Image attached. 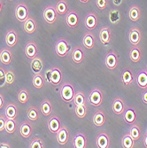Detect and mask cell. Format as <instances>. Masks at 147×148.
Listing matches in <instances>:
<instances>
[{
  "mask_svg": "<svg viewBox=\"0 0 147 148\" xmlns=\"http://www.w3.org/2000/svg\"><path fill=\"white\" fill-rule=\"evenodd\" d=\"M59 95L64 101L68 103L72 102L74 99V96H75L74 86L69 83L64 84L59 90Z\"/></svg>",
  "mask_w": 147,
  "mask_h": 148,
  "instance_id": "cell-1",
  "label": "cell"
},
{
  "mask_svg": "<svg viewBox=\"0 0 147 148\" xmlns=\"http://www.w3.org/2000/svg\"><path fill=\"white\" fill-rule=\"evenodd\" d=\"M69 50H70V45L68 40L64 37L59 38L55 45V51L57 53V55L59 57H66V54L69 52Z\"/></svg>",
  "mask_w": 147,
  "mask_h": 148,
  "instance_id": "cell-2",
  "label": "cell"
},
{
  "mask_svg": "<svg viewBox=\"0 0 147 148\" xmlns=\"http://www.w3.org/2000/svg\"><path fill=\"white\" fill-rule=\"evenodd\" d=\"M102 100H103V94L99 89L95 88L94 90H92L90 91L89 98H88V102L91 106H99L102 104Z\"/></svg>",
  "mask_w": 147,
  "mask_h": 148,
  "instance_id": "cell-3",
  "label": "cell"
},
{
  "mask_svg": "<svg viewBox=\"0 0 147 148\" xmlns=\"http://www.w3.org/2000/svg\"><path fill=\"white\" fill-rule=\"evenodd\" d=\"M15 17L20 22H24L29 17L28 6L23 3H19L15 8Z\"/></svg>",
  "mask_w": 147,
  "mask_h": 148,
  "instance_id": "cell-4",
  "label": "cell"
},
{
  "mask_svg": "<svg viewBox=\"0 0 147 148\" xmlns=\"http://www.w3.org/2000/svg\"><path fill=\"white\" fill-rule=\"evenodd\" d=\"M43 16L44 21L49 23V24H52L54 23L57 20V16H58V13L57 11L55 9V6H52V5H49L47 6L44 10V13H43Z\"/></svg>",
  "mask_w": 147,
  "mask_h": 148,
  "instance_id": "cell-5",
  "label": "cell"
},
{
  "mask_svg": "<svg viewBox=\"0 0 147 148\" xmlns=\"http://www.w3.org/2000/svg\"><path fill=\"white\" fill-rule=\"evenodd\" d=\"M66 24L70 29H75L79 23V17L75 11H68L66 13Z\"/></svg>",
  "mask_w": 147,
  "mask_h": 148,
  "instance_id": "cell-6",
  "label": "cell"
},
{
  "mask_svg": "<svg viewBox=\"0 0 147 148\" xmlns=\"http://www.w3.org/2000/svg\"><path fill=\"white\" fill-rule=\"evenodd\" d=\"M105 64L106 66V68L109 69L110 70L116 69V66L118 65V57L113 51H110L106 54L105 59Z\"/></svg>",
  "mask_w": 147,
  "mask_h": 148,
  "instance_id": "cell-7",
  "label": "cell"
},
{
  "mask_svg": "<svg viewBox=\"0 0 147 148\" xmlns=\"http://www.w3.org/2000/svg\"><path fill=\"white\" fill-rule=\"evenodd\" d=\"M97 24H98V16H97V14L94 12H89L88 14L86 15L85 19H84L85 27L88 29L92 30L97 27Z\"/></svg>",
  "mask_w": 147,
  "mask_h": 148,
  "instance_id": "cell-8",
  "label": "cell"
},
{
  "mask_svg": "<svg viewBox=\"0 0 147 148\" xmlns=\"http://www.w3.org/2000/svg\"><path fill=\"white\" fill-rule=\"evenodd\" d=\"M37 45L35 42L31 41L26 45L24 48V52L26 56L30 60H33L37 56Z\"/></svg>",
  "mask_w": 147,
  "mask_h": 148,
  "instance_id": "cell-9",
  "label": "cell"
},
{
  "mask_svg": "<svg viewBox=\"0 0 147 148\" xmlns=\"http://www.w3.org/2000/svg\"><path fill=\"white\" fill-rule=\"evenodd\" d=\"M141 38H142V34L138 28H132L130 29L129 39L132 45H138V44L141 41Z\"/></svg>",
  "mask_w": 147,
  "mask_h": 148,
  "instance_id": "cell-10",
  "label": "cell"
},
{
  "mask_svg": "<svg viewBox=\"0 0 147 148\" xmlns=\"http://www.w3.org/2000/svg\"><path fill=\"white\" fill-rule=\"evenodd\" d=\"M71 59L75 64H80L82 63L83 59H84V51L82 47L76 46L74 48L72 51V54H71Z\"/></svg>",
  "mask_w": 147,
  "mask_h": 148,
  "instance_id": "cell-11",
  "label": "cell"
},
{
  "mask_svg": "<svg viewBox=\"0 0 147 148\" xmlns=\"http://www.w3.org/2000/svg\"><path fill=\"white\" fill-rule=\"evenodd\" d=\"M48 129L51 133H57L60 129V120L58 116L52 115L48 121Z\"/></svg>",
  "mask_w": 147,
  "mask_h": 148,
  "instance_id": "cell-12",
  "label": "cell"
},
{
  "mask_svg": "<svg viewBox=\"0 0 147 148\" xmlns=\"http://www.w3.org/2000/svg\"><path fill=\"white\" fill-rule=\"evenodd\" d=\"M99 39L103 45H107L111 42V30L108 27H104L99 31Z\"/></svg>",
  "mask_w": 147,
  "mask_h": 148,
  "instance_id": "cell-13",
  "label": "cell"
},
{
  "mask_svg": "<svg viewBox=\"0 0 147 148\" xmlns=\"http://www.w3.org/2000/svg\"><path fill=\"white\" fill-rule=\"evenodd\" d=\"M62 79L61 69L58 66H52L51 68V84L52 85H59Z\"/></svg>",
  "mask_w": 147,
  "mask_h": 148,
  "instance_id": "cell-14",
  "label": "cell"
},
{
  "mask_svg": "<svg viewBox=\"0 0 147 148\" xmlns=\"http://www.w3.org/2000/svg\"><path fill=\"white\" fill-rule=\"evenodd\" d=\"M19 131H20V134L21 135V137H23L25 138H29L31 135V132H32L31 123L29 122H28V121H25V122H23L21 124Z\"/></svg>",
  "mask_w": 147,
  "mask_h": 148,
  "instance_id": "cell-15",
  "label": "cell"
},
{
  "mask_svg": "<svg viewBox=\"0 0 147 148\" xmlns=\"http://www.w3.org/2000/svg\"><path fill=\"white\" fill-rule=\"evenodd\" d=\"M18 41V35L15 30L10 29L5 35V43L9 47L15 46Z\"/></svg>",
  "mask_w": 147,
  "mask_h": 148,
  "instance_id": "cell-16",
  "label": "cell"
},
{
  "mask_svg": "<svg viewBox=\"0 0 147 148\" xmlns=\"http://www.w3.org/2000/svg\"><path fill=\"white\" fill-rule=\"evenodd\" d=\"M73 145L75 148H85L87 145V141L84 134L83 133L76 134L73 140Z\"/></svg>",
  "mask_w": 147,
  "mask_h": 148,
  "instance_id": "cell-17",
  "label": "cell"
},
{
  "mask_svg": "<svg viewBox=\"0 0 147 148\" xmlns=\"http://www.w3.org/2000/svg\"><path fill=\"white\" fill-rule=\"evenodd\" d=\"M57 134V141L59 145H64L68 141V131L66 127H60Z\"/></svg>",
  "mask_w": 147,
  "mask_h": 148,
  "instance_id": "cell-18",
  "label": "cell"
},
{
  "mask_svg": "<svg viewBox=\"0 0 147 148\" xmlns=\"http://www.w3.org/2000/svg\"><path fill=\"white\" fill-rule=\"evenodd\" d=\"M112 109H113V113L118 114V115H121L123 114V112L125 110V106H124V103L122 100V99L117 98L113 100Z\"/></svg>",
  "mask_w": 147,
  "mask_h": 148,
  "instance_id": "cell-19",
  "label": "cell"
},
{
  "mask_svg": "<svg viewBox=\"0 0 147 148\" xmlns=\"http://www.w3.org/2000/svg\"><path fill=\"white\" fill-rule=\"evenodd\" d=\"M96 145L97 147L99 148H107L109 147V138L106 133H100L99 135L97 137L96 139Z\"/></svg>",
  "mask_w": 147,
  "mask_h": 148,
  "instance_id": "cell-20",
  "label": "cell"
},
{
  "mask_svg": "<svg viewBox=\"0 0 147 148\" xmlns=\"http://www.w3.org/2000/svg\"><path fill=\"white\" fill-rule=\"evenodd\" d=\"M23 29H24V30H25L26 33H28V34H33L36 30V24L35 20L33 18L28 17V19H27L24 21Z\"/></svg>",
  "mask_w": 147,
  "mask_h": 148,
  "instance_id": "cell-21",
  "label": "cell"
},
{
  "mask_svg": "<svg viewBox=\"0 0 147 148\" xmlns=\"http://www.w3.org/2000/svg\"><path fill=\"white\" fill-rule=\"evenodd\" d=\"M136 117H137V114H136L134 109L128 108L126 111L124 110V112H123V119H124V121L127 123L133 124L136 122Z\"/></svg>",
  "mask_w": 147,
  "mask_h": 148,
  "instance_id": "cell-22",
  "label": "cell"
},
{
  "mask_svg": "<svg viewBox=\"0 0 147 148\" xmlns=\"http://www.w3.org/2000/svg\"><path fill=\"white\" fill-rule=\"evenodd\" d=\"M137 85L141 89H143V90L147 89V72H146V70H141L137 74Z\"/></svg>",
  "mask_w": 147,
  "mask_h": 148,
  "instance_id": "cell-23",
  "label": "cell"
},
{
  "mask_svg": "<svg viewBox=\"0 0 147 148\" xmlns=\"http://www.w3.org/2000/svg\"><path fill=\"white\" fill-rule=\"evenodd\" d=\"M105 114H104V112L102 110L97 111L94 114L93 118H92L93 123H94V125L97 126V127L103 126L104 123H105Z\"/></svg>",
  "mask_w": 147,
  "mask_h": 148,
  "instance_id": "cell-24",
  "label": "cell"
},
{
  "mask_svg": "<svg viewBox=\"0 0 147 148\" xmlns=\"http://www.w3.org/2000/svg\"><path fill=\"white\" fill-rule=\"evenodd\" d=\"M83 45L86 49H92L95 45V37L91 33H86L83 38Z\"/></svg>",
  "mask_w": 147,
  "mask_h": 148,
  "instance_id": "cell-25",
  "label": "cell"
},
{
  "mask_svg": "<svg viewBox=\"0 0 147 148\" xmlns=\"http://www.w3.org/2000/svg\"><path fill=\"white\" fill-rule=\"evenodd\" d=\"M17 106L14 104H8L5 110V115L8 119H15L17 117Z\"/></svg>",
  "mask_w": 147,
  "mask_h": 148,
  "instance_id": "cell-26",
  "label": "cell"
},
{
  "mask_svg": "<svg viewBox=\"0 0 147 148\" xmlns=\"http://www.w3.org/2000/svg\"><path fill=\"white\" fill-rule=\"evenodd\" d=\"M40 110H41L42 114L44 116H49L51 114L52 111V106L51 101L48 99H45L44 100H43V102L40 105Z\"/></svg>",
  "mask_w": 147,
  "mask_h": 148,
  "instance_id": "cell-27",
  "label": "cell"
},
{
  "mask_svg": "<svg viewBox=\"0 0 147 148\" xmlns=\"http://www.w3.org/2000/svg\"><path fill=\"white\" fill-rule=\"evenodd\" d=\"M141 17V10L138 6L133 5L129 11V18L132 21H137Z\"/></svg>",
  "mask_w": 147,
  "mask_h": 148,
  "instance_id": "cell-28",
  "label": "cell"
},
{
  "mask_svg": "<svg viewBox=\"0 0 147 148\" xmlns=\"http://www.w3.org/2000/svg\"><path fill=\"white\" fill-rule=\"evenodd\" d=\"M129 58L132 62H138L141 59V50L137 45H133L129 51Z\"/></svg>",
  "mask_w": 147,
  "mask_h": 148,
  "instance_id": "cell-29",
  "label": "cell"
},
{
  "mask_svg": "<svg viewBox=\"0 0 147 148\" xmlns=\"http://www.w3.org/2000/svg\"><path fill=\"white\" fill-rule=\"evenodd\" d=\"M31 69L35 74L41 73L43 69V61L39 57H36L31 61Z\"/></svg>",
  "mask_w": 147,
  "mask_h": 148,
  "instance_id": "cell-30",
  "label": "cell"
},
{
  "mask_svg": "<svg viewBox=\"0 0 147 148\" xmlns=\"http://www.w3.org/2000/svg\"><path fill=\"white\" fill-rule=\"evenodd\" d=\"M0 61L4 65H9L12 61V52L8 49H3L0 51Z\"/></svg>",
  "mask_w": 147,
  "mask_h": 148,
  "instance_id": "cell-31",
  "label": "cell"
},
{
  "mask_svg": "<svg viewBox=\"0 0 147 148\" xmlns=\"http://www.w3.org/2000/svg\"><path fill=\"white\" fill-rule=\"evenodd\" d=\"M32 84L36 89H42L44 84V77L41 74H36L32 79Z\"/></svg>",
  "mask_w": 147,
  "mask_h": 148,
  "instance_id": "cell-32",
  "label": "cell"
},
{
  "mask_svg": "<svg viewBox=\"0 0 147 148\" xmlns=\"http://www.w3.org/2000/svg\"><path fill=\"white\" fill-rule=\"evenodd\" d=\"M122 82L124 85H130L133 83V75L132 72L126 69L122 74Z\"/></svg>",
  "mask_w": 147,
  "mask_h": 148,
  "instance_id": "cell-33",
  "label": "cell"
},
{
  "mask_svg": "<svg viewBox=\"0 0 147 148\" xmlns=\"http://www.w3.org/2000/svg\"><path fill=\"white\" fill-rule=\"evenodd\" d=\"M57 13L59 15H64L68 12V4L65 0H59L55 5Z\"/></svg>",
  "mask_w": 147,
  "mask_h": 148,
  "instance_id": "cell-34",
  "label": "cell"
},
{
  "mask_svg": "<svg viewBox=\"0 0 147 148\" xmlns=\"http://www.w3.org/2000/svg\"><path fill=\"white\" fill-rule=\"evenodd\" d=\"M74 104L75 106L77 105H86V97L83 91H77L74 96Z\"/></svg>",
  "mask_w": 147,
  "mask_h": 148,
  "instance_id": "cell-35",
  "label": "cell"
},
{
  "mask_svg": "<svg viewBox=\"0 0 147 148\" xmlns=\"http://www.w3.org/2000/svg\"><path fill=\"white\" fill-rule=\"evenodd\" d=\"M27 116H28L29 120L31 122H35L38 119V109L35 106H31L28 108L27 111Z\"/></svg>",
  "mask_w": 147,
  "mask_h": 148,
  "instance_id": "cell-36",
  "label": "cell"
},
{
  "mask_svg": "<svg viewBox=\"0 0 147 148\" xmlns=\"http://www.w3.org/2000/svg\"><path fill=\"white\" fill-rule=\"evenodd\" d=\"M5 130L7 133H13L15 132L16 130V123H15V119H6V122H5Z\"/></svg>",
  "mask_w": 147,
  "mask_h": 148,
  "instance_id": "cell-37",
  "label": "cell"
},
{
  "mask_svg": "<svg viewBox=\"0 0 147 148\" xmlns=\"http://www.w3.org/2000/svg\"><path fill=\"white\" fill-rule=\"evenodd\" d=\"M75 113L78 118H84L86 116V105H77L75 107Z\"/></svg>",
  "mask_w": 147,
  "mask_h": 148,
  "instance_id": "cell-38",
  "label": "cell"
},
{
  "mask_svg": "<svg viewBox=\"0 0 147 148\" xmlns=\"http://www.w3.org/2000/svg\"><path fill=\"white\" fill-rule=\"evenodd\" d=\"M109 20L111 21V23L113 24H116L120 21L121 20V16H120V12L118 10H114L112 9L109 12Z\"/></svg>",
  "mask_w": 147,
  "mask_h": 148,
  "instance_id": "cell-39",
  "label": "cell"
},
{
  "mask_svg": "<svg viewBox=\"0 0 147 148\" xmlns=\"http://www.w3.org/2000/svg\"><path fill=\"white\" fill-rule=\"evenodd\" d=\"M130 137L135 140H138L140 138V129L137 125H132L129 130Z\"/></svg>",
  "mask_w": 147,
  "mask_h": 148,
  "instance_id": "cell-40",
  "label": "cell"
},
{
  "mask_svg": "<svg viewBox=\"0 0 147 148\" xmlns=\"http://www.w3.org/2000/svg\"><path fill=\"white\" fill-rule=\"evenodd\" d=\"M122 145H123L124 148L134 147V139L130 137L129 133L126 134V135L123 137V138H122Z\"/></svg>",
  "mask_w": 147,
  "mask_h": 148,
  "instance_id": "cell-41",
  "label": "cell"
},
{
  "mask_svg": "<svg viewBox=\"0 0 147 148\" xmlns=\"http://www.w3.org/2000/svg\"><path fill=\"white\" fill-rule=\"evenodd\" d=\"M18 100L21 104H25L29 100V92L27 90H21L18 93Z\"/></svg>",
  "mask_w": 147,
  "mask_h": 148,
  "instance_id": "cell-42",
  "label": "cell"
},
{
  "mask_svg": "<svg viewBox=\"0 0 147 148\" xmlns=\"http://www.w3.org/2000/svg\"><path fill=\"white\" fill-rule=\"evenodd\" d=\"M15 80V75L12 70H7L5 71V84H12Z\"/></svg>",
  "mask_w": 147,
  "mask_h": 148,
  "instance_id": "cell-43",
  "label": "cell"
},
{
  "mask_svg": "<svg viewBox=\"0 0 147 148\" xmlns=\"http://www.w3.org/2000/svg\"><path fill=\"white\" fill-rule=\"evenodd\" d=\"M30 148H44V142L42 141V139L40 138H34L32 140V142L30 143V145H29Z\"/></svg>",
  "mask_w": 147,
  "mask_h": 148,
  "instance_id": "cell-44",
  "label": "cell"
},
{
  "mask_svg": "<svg viewBox=\"0 0 147 148\" xmlns=\"http://www.w3.org/2000/svg\"><path fill=\"white\" fill-rule=\"evenodd\" d=\"M95 4L99 10H105L107 6L108 0H95Z\"/></svg>",
  "mask_w": 147,
  "mask_h": 148,
  "instance_id": "cell-45",
  "label": "cell"
},
{
  "mask_svg": "<svg viewBox=\"0 0 147 148\" xmlns=\"http://www.w3.org/2000/svg\"><path fill=\"white\" fill-rule=\"evenodd\" d=\"M5 84V71L0 66V87H3Z\"/></svg>",
  "mask_w": 147,
  "mask_h": 148,
  "instance_id": "cell-46",
  "label": "cell"
},
{
  "mask_svg": "<svg viewBox=\"0 0 147 148\" xmlns=\"http://www.w3.org/2000/svg\"><path fill=\"white\" fill-rule=\"evenodd\" d=\"M6 119H7V118H6V116H5V115L0 114V131L5 130Z\"/></svg>",
  "mask_w": 147,
  "mask_h": 148,
  "instance_id": "cell-47",
  "label": "cell"
},
{
  "mask_svg": "<svg viewBox=\"0 0 147 148\" xmlns=\"http://www.w3.org/2000/svg\"><path fill=\"white\" fill-rule=\"evenodd\" d=\"M44 80L48 84H51V69H49L45 71V76H44Z\"/></svg>",
  "mask_w": 147,
  "mask_h": 148,
  "instance_id": "cell-48",
  "label": "cell"
},
{
  "mask_svg": "<svg viewBox=\"0 0 147 148\" xmlns=\"http://www.w3.org/2000/svg\"><path fill=\"white\" fill-rule=\"evenodd\" d=\"M142 100L147 106V90L146 89H144V90L142 93Z\"/></svg>",
  "mask_w": 147,
  "mask_h": 148,
  "instance_id": "cell-49",
  "label": "cell"
},
{
  "mask_svg": "<svg viewBox=\"0 0 147 148\" xmlns=\"http://www.w3.org/2000/svg\"><path fill=\"white\" fill-rule=\"evenodd\" d=\"M113 3L114 5L120 6V5H122V0H113Z\"/></svg>",
  "mask_w": 147,
  "mask_h": 148,
  "instance_id": "cell-50",
  "label": "cell"
},
{
  "mask_svg": "<svg viewBox=\"0 0 147 148\" xmlns=\"http://www.w3.org/2000/svg\"><path fill=\"white\" fill-rule=\"evenodd\" d=\"M3 105H4V99H3L1 94H0V109L3 107Z\"/></svg>",
  "mask_w": 147,
  "mask_h": 148,
  "instance_id": "cell-51",
  "label": "cell"
},
{
  "mask_svg": "<svg viewBox=\"0 0 147 148\" xmlns=\"http://www.w3.org/2000/svg\"><path fill=\"white\" fill-rule=\"evenodd\" d=\"M11 146H10V145H8V144H4V143H2V144H0V148H10Z\"/></svg>",
  "mask_w": 147,
  "mask_h": 148,
  "instance_id": "cell-52",
  "label": "cell"
},
{
  "mask_svg": "<svg viewBox=\"0 0 147 148\" xmlns=\"http://www.w3.org/2000/svg\"><path fill=\"white\" fill-rule=\"evenodd\" d=\"M144 146L147 147V133H145L144 138Z\"/></svg>",
  "mask_w": 147,
  "mask_h": 148,
  "instance_id": "cell-53",
  "label": "cell"
},
{
  "mask_svg": "<svg viewBox=\"0 0 147 148\" xmlns=\"http://www.w3.org/2000/svg\"><path fill=\"white\" fill-rule=\"evenodd\" d=\"M79 1H80V2H81V3L86 4V3H88V2L90 1V0H79Z\"/></svg>",
  "mask_w": 147,
  "mask_h": 148,
  "instance_id": "cell-54",
  "label": "cell"
},
{
  "mask_svg": "<svg viewBox=\"0 0 147 148\" xmlns=\"http://www.w3.org/2000/svg\"><path fill=\"white\" fill-rule=\"evenodd\" d=\"M2 8H3V5H2V1L0 0V12L2 11Z\"/></svg>",
  "mask_w": 147,
  "mask_h": 148,
  "instance_id": "cell-55",
  "label": "cell"
},
{
  "mask_svg": "<svg viewBox=\"0 0 147 148\" xmlns=\"http://www.w3.org/2000/svg\"><path fill=\"white\" fill-rule=\"evenodd\" d=\"M10 1H13V0H10Z\"/></svg>",
  "mask_w": 147,
  "mask_h": 148,
  "instance_id": "cell-56",
  "label": "cell"
},
{
  "mask_svg": "<svg viewBox=\"0 0 147 148\" xmlns=\"http://www.w3.org/2000/svg\"><path fill=\"white\" fill-rule=\"evenodd\" d=\"M146 72H147V68H146Z\"/></svg>",
  "mask_w": 147,
  "mask_h": 148,
  "instance_id": "cell-57",
  "label": "cell"
},
{
  "mask_svg": "<svg viewBox=\"0 0 147 148\" xmlns=\"http://www.w3.org/2000/svg\"><path fill=\"white\" fill-rule=\"evenodd\" d=\"M146 133H147V130H146Z\"/></svg>",
  "mask_w": 147,
  "mask_h": 148,
  "instance_id": "cell-58",
  "label": "cell"
}]
</instances>
